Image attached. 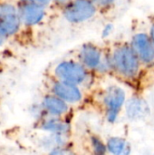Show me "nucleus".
I'll list each match as a JSON object with an SVG mask.
<instances>
[{
    "label": "nucleus",
    "mask_w": 154,
    "mask_h": 155,
    "mask_svg": "<svg viewBox=\"0 0 154 155\" xmlns=\"http://www.w3.org/2000/svg\"><path fill=\"white\" fill-rule=\"evenodd\" d=\"M107 54L111 70H113L120 76L125 79H133L139 74L142 64L129 42L115 44Z\"/></svg>",
    "instance_id": "1"
},
{
    "label": "nucleus",
    "mask_w": 154,
    "mask_h": 155,
    "mask_svg": "<svg viewBox=\"0 0 154 155\" xmlns=\"http://www.w3.org/2000/svg\"><path fill=\"white\" fill-rule=\"evenodd\" d=\"M56 80L80 85L88 81L89 71L79 62L65 60L58 63L54 68Z\"/></svg>",
    "instance_id": "2"
},
{
    "label": "nucleus",
    "mask_w": 154,
    "mask_h": 155,
    "mask_svg": "<svg viewBox=\"0 0 154 155\" xmlns=\"http://www.w3.org/2000/svg\"><path fill=\"white\" fill-rule=\"evenodd\" d=\"M97 8L90 0H72L63 11L65 20L72 24H80L92 19Z\"/></svg>",
    "instance_id": "3"
},
{
    "label": "nucleus",
    "mask_w": 154,
    "mask_h": 155,
    "mask_svg": "<svg viewBox=\"0 0 154 155\" xmlns=\"http://www.w3.org/2000/svg\"><path fill=\"white\" fill-rule=\"evenodd\" d=\"M129 44L142 65H151L154 64V47L147 30L134 32Z\"/></svg>",
    "instance_id": "4"
},
{
    "label": "nucleus",
    "mask_w": 154,
    "mask_h": 155,
    "mask_svg": "<svg viewBox=\"0 0 154 155\" xmlns=\"http://www.w3.org/2000/svg\"><path fill=\"white\" fill-rule=\"evenodd\" d=\"M17 6L10 3H0V35L5 38L15 35L21 27Z\"/></svg>",
    "instance_id": "5"
},
{
    "label": "nucleus",
    "mask_w": 154,
    "mask_h": 155,
    "mask_svg": "<svg viewBox=\"0 0 154 155\" xmlns=\"http://www.w3.org/2000/svg\"><path fill=\"white\" fill-rule=\"evenodd\" d=\"M105 54L96 45L93 43L84 44L78 51V59L88 71L98 70L101 65Z\"/></svg>",
    "instance_id": "6"
},
{
    "label": "nucleus",
    "mask_w": 154,
    "mask_h": 155,
    "mask_svg": "<svg viewBox=\"0 0 154 155\" xmlns=\"http://www.w3.org/2000/svg\"><path fill=\"white\" fill-rule=\"evenodd\" d=\"M124 100L125 93L121 87L112 85L105 90L103 96V104L106 108L107 117L109 120L113 121L116 118Z\"/></svg>",
    "instance_id": "7"
},
{
    "label": "nucleus",
    "mask_w": 154,
    "mask_h": 155,
    "mask_svg": "<svg viewBox=\"0 0 154 155\" xmlns=\"http://www.w3.org/2000/svg\"><path fill=\"white\" fill-rule=\"evenodd\" d=\"M52 92L53 94L59 97L65 103L76 104L83 98L82 92L77 85L58 80L53 84Z\"/></svg>",
    "instance_id": "8"
},
{
    "label": "nucleus",
    "mask_w": 154,
    "mask_h": 155,
    "mask_svg": "<svg viewBox=\"0 0 154 155\" xmlns=\"http://www.w3.org/2000/svg\"><path fill=\"white\" fill-rule=\"evenodd\" d=\"M17 9L21 24L26 26H33L40 24L44 19L46 14L45 8L33 5L19 4Z\"/></svg>",
    "instance_id": "9"
},
{
    "label": "nucleus",
    "mask_w": 154,
    "mask_h": 155,
    "mask_svg": "<svg viewBox=\"0 0 154 155\" xmlns=\"http://www.w3.org/2000/svg\"><path fill=\"white\" fill-rule=\"evenodd\" d=\"M44 108L53 116L60 117L64 115L68 110V104L54 94H48L43 99Z\"/></svg>",
    "instance_id": "10"
},
{
    "label": "nucleus",
    "mask_w": 154,
    "mask_h": 155,
    "mask_svg": "<svg viewBox=\"0 0 154 155\" xmlns=\"http://www.w3.org/2000/svg\"><path fill=\"white\" fill-rule=\"evenodd\" d=\"M40 128L44 131L49 132L51 134H66L69 131V124L59 119V117L46 118L40 124Z\"/></svg>",
    "instance_id": "11"
},
{
    "label": "nucleus",
    "mask_w": 154,
    "mask_h": 155,
    "mask_svg": "<svg viewBox=\"0 0 154 155\" xmlns=\"http://www.w3.org/2000/svg\"><path fill=\"white\" fill-rule=\"evenodd\" d=\"M107 149L113 155H129L131 152L130 144L119 137L110 138L107 142Z\"/></svg>",
    "instance_id": "12"
},
{
    "label": "nucleus",
    "mask_w": 154,
    "mask_h": 155,
    "mask_svg": "<svg viewBox=\"0 0 154 155\" xmlns=\"http://www.w3.org/2000/svg\"><path fill=\"white\" fill-rule=\"evenodd\" d=\"M144 112V105L139 100H133L127 104V114L132 118H136L143 115Z\"/></svg>",
    "instance_id": "13"
},
{
    "label": "nucleus",
    "mask_w": 154,
    "mask_h": 155,
    "mask_svg": "<svg viewBox=\"0 0 154 155\" xmlns=\"http://www.w3.org/2000/svg\"><path fill=\"white\" fill-rule=\"evenodd\" d=\"M97 8V10H108L113 7L116 0H90Z\"/></svg>",
    "instance_id": "14"
},
{
    "label": "nucleus",
    "mask_w": 154,
    "mask_h": 155,
    "mask_svg": "<svg viewBox=\"0 0 154 155\" xmlns=\"http://www.w3.org/2000/svg\"><path fill=\"white\" fill-rule=\"evenodd\" d=\"M92 143H93V147L94 149L95 155H103L105 153L106 147L98 138L93 137L92 138Z\"/></svg>",
    "instance_id": "15"
},
{
    "label": "nucleus",
    "mask_w": 154,
    "mask_h": 155,
    "mask_svg": "<svg viewBox=\"0 0 154 155\" xmlns=\"http://www.w3.org/2000/svg\"><path fill=\"white\" fill-rule=\"evenodd\" d=\"M19 4L33 5L45 8L51 4V0H19Z\"/></svg>",
    "instance_id": "16"
},
{
    "label": "nucleus",
    "mask_w": 154,
    "mask_h": 155,
    "mask_svg": "<svg viewBox=\"0 0 154 155\" xmlns=\"http://www.w3.org/2000/svg\"><path fill=\"white\" fill-rule=\"evenodd\" d=\"M49 155H74V152L65 147H60L51 151Z\"/></svg>",
    "instance_id": "17"
},
{
    "label": "nucleus",
    "mask_w": 154,
    "mask_h": 155,
    "mask_svg": "<svg viewBox=\"0 0 154 155\" xmlns=\"http://www.w3.org/2000/svg\"><path fill=\"white\" fill-rule=\"evenodd\" d=\"M148 34H149V36L151 38V41L154 47V15L152 16L150 18V21H149V27H148Z\"/></svg>",
    "instance_id": "18"
},
{
    "label": "nucleus",
    "mask_w": 154,
    "mask_h": 155,
    "mask_svg": "<svg viewBox=\"0 0 154 155\" xmlns=\"http://www.w3.org/2000/svg\"><path fill=\"white\" fill-rule=\"evenodd\" d=\"M113 29V26L112 25H110V24L106 25L104 26V28L103 29L102 36H103V37H107V36H109L110 34L112 33Z\"/></svg>",
    "instance_id": "19"
},
{
    "label": "nucleus",
    "mask_w": 154,
    "mask_h": 155,
    "mask_svg": "<svg viewBox=\"0 0 154 155\" xmlns=\"http://www.w3.org/2000/svg\"><path fill=\"white\" fill-rule=\"evenodd\" d=\"M71 1L72 0H51V3H54L58 6H62L63 8H64L68 4H70Z\"/></svg>",
    "instance_id": "20"
},
{
    "label": "nucleus",
    "mask_w": 154,
    "mask_h": 155,
    "mask_svg": "<svg viewBox=\"0 0 154 155\" xmlns=\"http://www.w3.org/2000/svg\"><path fill=\"white\" fill-rule=\"evenodd\" d=\"M6 40V38L5 37H4V36H2L1 35H0V46L5 43V41Z\"/></svg>",
    "instance_id": "21"
}]
</instances>
